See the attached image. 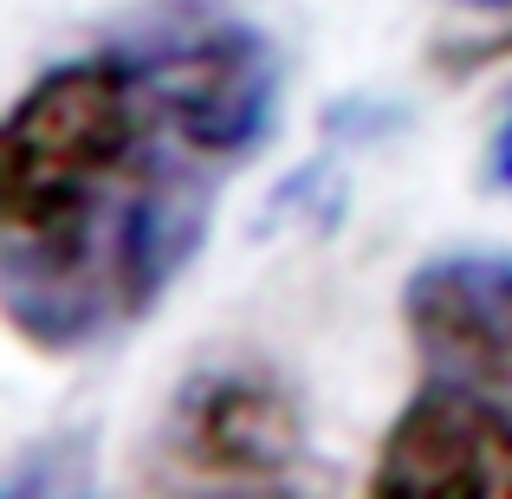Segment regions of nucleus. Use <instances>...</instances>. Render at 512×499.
I'll list each match as a JSON object with an SVG mask.
<instances>
[{
  "instance_id": "nucleus-3",
  "label": "nucleus",
  "mask_w": 512,
  "mask_h": 499,
  "mask_svg": "<svg viewBox=\"0 0 512 499\" xmlns=\"http://www.w3.org/2000/svg\"><path fill=\"white\" fill-rule=\"evenodd\" d=\"M402 325L441 383L512 389V260L506 253H448L409 273Z\"/></svg>"
},
{
  "instance_id": "nucleus-7",
  "label": "nucleus",
  "mask_w": 512,
  "mask_h": 499,
  "mask_svg": "<svg viewBox=\"0 0 512 499\" xmlns=\"http://www.w3.org/2000/svg\"><path fill=\"white\" fill-rule=\"evenodd\" d=\"M474 7H512V0H474Z\"/></svg>"
},
{
  "instance_id": "nucleus-6",
  "label": "nucleus",
  "mask_w": 512,
  "mask_h": 499,
  "mask_svg": "<svg viewBox=\"0 0 512 499\" xmlns=\"http://www.w3.org/2000/svg\"><path fill=\"white\" fill-rule=\"evenodd\" d=\"M493 175H500V188L512 195V91L500 104V124H493Z\"/></svg>"
},
{
  "instance_id": "nucleus-1",
  "label": "nucleus",
  "mask_w": 512,
  "mask_h": 499,
  "mask_svg": "<svg viewBox=\"0 0 512 499\" xmlns=\"http://www.w3.org/2000/svg\"><path fill=\"white\" fill-rule=\"evenodd\" d=\"M214 156L124 46L52 65L0 130V299L26 344L78 350L169 292L214 214Z\"/></svg>"
},
{
  "instance_id": "nucleus-5",
  "label": "nucleus",
  "mask_w": 512,
  "mask_h": 499,
  "mask_svg": "<svg viewBox=\"0 0 512 499\" xmlns=\"http://www.w3.org/2000/svg\"><path fill=\"white\" fill-rule=\"evenodd\" d=\"M305 448V415L260 370L188 376L169 409V454L201 480H279Z\"/></svg>"
},
{
  "instance_id": "nucleus-2",
  "label": "nucleus",
  "mask_w": 512,
  "mask_h": 499,
  "mask_svg": "<svg viewBox=\"0 0 512 499\" xmlns=\"http://www.w3.org/2000/svg\"><path fill=\"white\" fill-rule=\"evenodd\" d=\"M124 52L143 65L150 91L182 124V137L195 150H208L214 163L247 156L273 130L279 65L247 20H227V13L208 7H169Z\"/></svg>"
},
{
  "instance_id": "nucleus-4",
  "label": "nucleus",
  "mask_w": 512,
  "mask_h": 499,
  "mask_svg": "<svg viewBox=\"0 0 512 499\" xmlns=\"http://www.w3.org/2000/svg\"><path fill=\"white\" fill-rule=\"evenodd\" d=\"M370 487L376 493H512V409L493 402V389H467L435 376L396 415Z\"/></svg>"
}]
</instances>
